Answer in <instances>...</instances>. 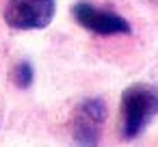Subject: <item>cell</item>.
Here are the masks:
<instances>
[{"instance_id":"1","label":"cell","mask_w":158,"mask_h":147,"mask_svg":"<svg viewBox=\"0 0 158 147\" xmlns=\"http://www.w3.org/2000/svg\"><path fill=\"white\" fill-rule=\"evenodd\" d=\"M158 115V87L136 82L121 93V136L136 138Z\"/></svg>"},{"instance_id":"2","label":"cell","mask_w":158,"mask_h":147,"mask_svg":"<svg viewBox=\"0 0 158 147\" xmlns=\"http://www.w3.org/2000/svg\"><path fill=\"white\" fill-rule=\"evenodd\" d=\"M56 13V0H9L5 22L15 31L46 28Z\"/></svg>"},{"instance_id":"3","label":"cell","mask_w":158,"mask_h":147,"mask_svg":"<svg viewBox=\"0 0 158 147\" xmlns=\"http://www.w3.org/2000/svg\"><path fill=\"white\" fill-rule=\"evenodd\" d=\"M72 15L74 20L89 33L100 35V37H113V35H130L132 26L128 20H123L121 15L113 13V11H104L87 0L72 5Z\"/></svg>"},{"instance_id":"4","label":"cell","mask_w":158,"mask_h":147,"mask_svg":"<svg viewBox=\"0 0 158 147\" xmlns=\"http://www.w3.org/2000/svg\"><path fill=\"white\" fill-rule=\"evenodd\" d=\"M106 104L102 97L85 100L72 117V138L78 145H98L104 123H106Z\"/></svg>"},{"instance_id":"5","label":"cell","mask_w":158,"mask_h":147,"mask_svg":"<svg viewBox=\"0 0 158 147\" xmlns=\"http://www.w3.org/2000/svg\"><path fill=\"white\" fill-rule=\"evenodd\" d=\"M11 80H13V84H15L18 89H28V87L33 84V80H35L33 65H31L28 61H20V63L13 67V71H11Z\"/></svg>"}]
</instances>
